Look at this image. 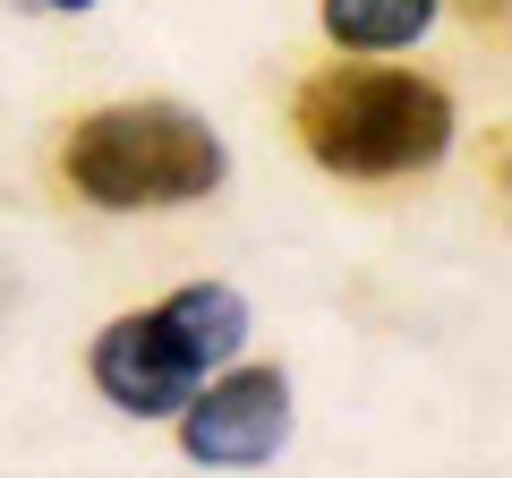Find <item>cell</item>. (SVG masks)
Returning a JSON list of instances; mask_svg holds the SVG:
<instances>
[{
    "label": "cell",
    "mask_w": 512,
    "mask_h": 478,
    "mask_svg": "<svg viewBox=\"0 0 512 478\" xmlns=\"http://www.w3.org/2000/svg\"><path fill=\"white\" fill-rule=\"evenodd\" d=\"M231 146L205 111L188 103H103L86 111L60 146V180L94 214H154V205H197L222 188Z\"/></svg>",
    "instance_id": "6da1fadb"
},
{
    "label": "cell",
    "mask_w": 512,
    "mask_h": 478,
    "mask_svg": "<svg viewBox=\"0 0 512 478\" xmlns=\"http://www.w3.org/2000/svg\"><path fill=\"white\" fill-rule=\"evenodd\" d=\"M239 342H248V299L231 282H188V291H171V299L94 333L86 376L128 419H171L214 368L239 359Z\"/></svg>",
    "instance_id": "7a4b0ae2"
},
{
    "label": "cell",
    "mask_w": 512,
    "mask_h": 478,
    "mask_svg": "<svg viewBox=\"0 0 512 478\" xmlns=\"http://www.w3.org/2000/svg\"><path fill=\"white\" fill-rule=\"evenodd\" d=\"M299 146L342 180H402L453 146V94L410 69H325L299 86Z\"/></svg>",
    "instance_id": "3957f363"
},
{
    "label": "cell",
    "mask_w": 512,
    "mask_h": 478,
    "mask_svg": "<svg viewBox=\"0 0 512 478\" xmlns=\"http://www.w3.org/2000/svg\"><path fill=\"white\" fill-rule=\"evenodd\" d=\"M180 453L205 470H256L291 444V376L282 368H231L222 385H197L180 410Z\"/></svg>",
    "instance_id": "277c9868"
},
{
    "label": "cell",
    "mask_w": 512,
    "mask_h": 478,
    "mask_svg": "<svg viewBox=\"0 0 512 478\" xmlns=\"http://www.w3.org/2000/svg\"><path fill=\"white\" fill-rule=\"evenodd\" d=\"M436 26V0H325V35L342 52H410Z\"/></svg>",
    "instance_id": "5b68a950"
},
{
    "label": "cell",
    "mask_w": 512,
    "mask_h": 478,
    "mask_svg": "<svg viewBox=\"0 0 512 478\" xmlns=\"http://www.w3.org/2000/svg\"><path fill=\"white\" fill-rule=\"evenodd\" d=\"M26 9H52V18H77V9H94V0H26Z\"/></svg>",
    "instance_id": "8992f818"
}]
</instances>
